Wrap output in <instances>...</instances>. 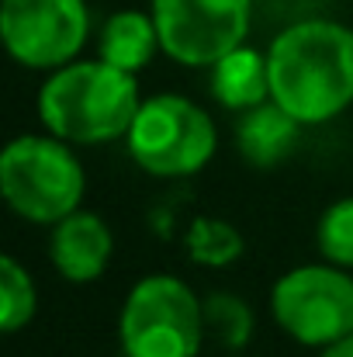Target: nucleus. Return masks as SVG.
<instances>
[{
	"mask_svg": "<svg viewBox=\"0 0 353 357\" xmlns=\"http://www.w3.org/2000/svg\"><path fill=\"white\" fill-rule=\"evenodd\" d=\"M270 101L301 125L343 115L353 105V31L336 21H298L267 49Z\"/></svg>",
	"mask_w": 353,
	"mask_h": 357,
	"instance_id": "1",
	"label": "nucleus"
},
{
	"mask_svg": "<svg viewBox=\"0 0 353 357\" xmlns=\"http://www.w3.org/2000/svg\"><path fill=\"white\" fill-rule=\"evenodd\" d=\"M135 73L118 70L108 59H84L59 66L38 91V119L66 142H111L128 135L139 112Z\"/></svg>",
	"mask_w": 353,
	"mask_h": 357,
	"instance_id": "2",
	"label": "nucleus"
},
{
	"mask_svg": "<svg viewBox=\"0 0 353 357\" xmlns=\"http://www.w3.org/2000/svg\"><path fill=\"white\" fill-rule=\"evenodd\" d=\"M87 174L66 139L17 135L0 156V191L7 205L38 226H56L80 208Z\"/></svg>",
	"mask_w": 353,
	"mask_h": 357,
	"instance_id": "3",
	"label": "nucleus"
},
{
	"mask_svg": "<svg viewBox=\"0 0 353 357\" xmlns=\"http://www.w3.org/2000/svg\"><path fill=\"white\" fill-rule=\"evenodd\" d=\"M118 337L125 357H198L205 340V305L173 274H149L132 284Z\"/></svg>",
	"mask_w": 353,
	"mask_h": 357,
	"instance_id": "4",
	"label": "nucleus"
},
{
	"mask_svg": "<svg viewBox=\"0 0 353 357\" xmlns=\"http://www.w3.org/2000/svg\"><path fill=\"white\" fill-rule=\"evenodd\" d=\"M132 160L156 177H187L208 167L219 135L205 108L180 94H159L139 105L125 135Z\"/></svg>",
	"mask_w": 353,
	"mask_h": 357,
	"instance_id": "5",
	"label": "nucleus"
},
{
	"mask_svg": "<svg viewBox=\"0 0 353 357\" xmlns=\"http://www.w3.org/2000/svg\"><path fill=\"white\" fill-rule=\"evenodd\" d=\"M270 312L291 340L305 347H329L353 333V278L329 260L295 267L277 278Z\"/></svg>",
	"mask_w": 353,
	"mask_h": 357,
	"instance_id": "6",
	"label": "nucleus"
},
{
	"mask_svg": "<svg viewBox=\"0 0 353 357\" xmlns=\"http://www.w3.org/2000/svg\"><path fill=\"white\" fill-rule=\"evenodd\" d=\"M91 31L84 0H3L0 35L7 52L28 70H59L73 63Z\"/></svg>",
	"mask_w": 353,
	"mask_h": 357,
	"instance_id": "7",
	"label": "nucleus"
},
{
	"mask_svg": "<svg viewBox=\"0 0 353 357\" xmlns=\"http://www.w3.org/2000/svg\"><path fill=\"white\" fill-rule=\"evenodd\" d=\"M159 45L184 66H212L242 45L249 0H152Z\"/></svg>",
	"mask_w": 353,
	"mask_h": 357,
	"instance_id": "8",
	"label": "nucleus"
},
{
	"mask_svg": "<svg viewBox=\"0 0 353 357\" xmlns=\"http://www.w3.org/2000/svg\"><path fill=\"white\" fill-rule=\"evenodd\" d=\"M111 250H115V236L108 222L94 212L77 208L52 226L49 257L66 281H77V284L97 281L111 260Z\"/></svg>",
	"mask_w": 353,
	"mask_h": 357,
	"instance_id": "9",
	"label": "nucleus"
},
{
	"mask_svg": "<svg viewBox=\"0 0 353 357\" xmlns=\"http://www.w3.org/2000/svg\"><path fill=\"white\" fill-rule=\"evenodd\" d=\"M298 132H301V121L295 115H288L277 101H270V105L263 101V105L242 112V119L235 125V146L246 163L274 167L295 149Z\"/></svg>",
	"mask_w": 353,
	"mask_h": 357,
	"instance_id": "10",
	"label": "nucleus"
},
{
	"mask_svg": "<svg viewBox=\"0 0 353 357\" xmlns=\"http://www.w3.org/2000/svg\"><path fill=\"white\" fill-rule=\"evenodd\" d=\"M212 94L222 108H233V112H249L270 101L267 56H260L249 45L226 52L219 63H212Z\"/></svg>",
	"mask_w": 353,
	"mask_h": 357,
	"instance_id": "11",
	"label": "nucleus"
},
{
	"mask_svg": "<svg viewBox=\"0 0 353 357\" xmlns=\"http://www.w3.org/2000/svg\"><path fill=\"white\" fill-rule=\"evenodd\" d=\"M159 45V31H156V21L152 14H142V10H118L104 21L101 28V45H97V56L108 59L118 70H128V73H139L142 66H149V59L156 56Z\"/></svg>",
	"mask_w": 353,
	"mask_h": 357,
	"instance_id": "12",
	"label": "nucleus"
},
{
	"mask_svg": "<svg viewBox=\"0 0 353 357\" xmlns=\"http://www.w3.org/2000/svg\"><path fill=\"white\" fill-rule=\"evenodd\" d=\"M205 337L226 351H242L253 337V309L233 291H212L205 302Z\"/></svg>",
	"mask_w": 353,
	"mask_h": 357,
	"instance_id": "13",
	"label": "nucleus"
},
{
	"mask_svg": "<svg viewBox=\"0 0 353 357\" xmlns=\"http://www.w3.org/2000/svg\"><path fill=\"white\" fill-rule=\"evenodd\" d=\"M35 309L38 295L31 274L14 257H0V330L3 333L24 330L35 319Z\"/></svg>",
	"mask_w": 353,
	"mask_h": 357,
	"instance_id": "14",
	"label": "nucleus"
},
{
	"mask_svg": "<svg viewBox=\"0 0 353 357\" xmlns=\"http://www.w3.org/2000/svg\"><path fill=\"white\" fill-rule=\"evenodd\" d=\"M187 257L205 267H229L242 257V236L233 222L222 219H194L187 229Z\"/></svg>",
	"mask_w": 353,
	"mask_h": 357,
	"instance_id": "15",
	"label": "nucleus"
},
{
	"mask_svg": "<svg viewBox=\"0 0 353 357\" xmlns=\"http://www.w3.org/2000/svg\"><path fill=\"white\" fill-rule=\"evenodd\" d=\"M315 239L329 264L353 267V198H343L322 212Z\"/></svg>",
	"mask_w": 353,
	"mask_h": 357,
	"instance_id": "16",
	"label": "nucleus"
},
{
	"mask_svg": "<svg viewBox=\"0 0 353 357\" xmlns=\"http://www.w3.org/2000/svg\"><path fill=\"white\" fill-rule=\"evenodd\" d=\"M319 357H353V333L343 337V340H336V344H329V347H322Z\"/></svg>",
	"mask_w": 353,
	"mask_h": 357,
	"instance_id": "17",
	"label": "nucleus"
}]
</instances>
